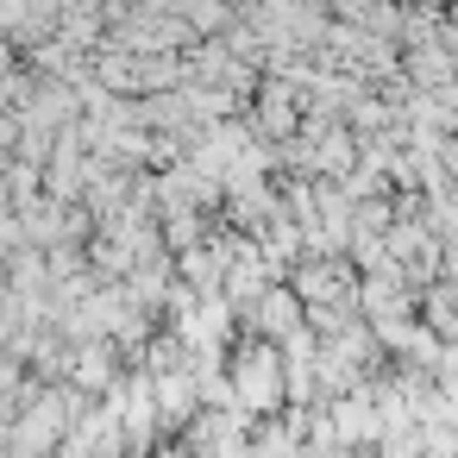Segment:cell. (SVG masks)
Masks as SVG:
<instances>
[{"label": "cell", "mask_w": 458, "mask_h": 458, "mask_svg": "<svg viewBox=\"0 0 458 458\" xmlns=\"http://www.w3.org/2000/svg\"><path fill=\"white\" fill-rule=\"evenodd\" d=\"M233 395L245 414H276L283 408V377H276V358L270 352H245L239 370H233Z\"/></svg>", "instance_id": "obj_1"}, {"label": "cell", "mask_w": 458, "mask_h": 458, "mask_svg": "<svg viewBox=\"0 0 458 458\" xmlns=\"http://www.w3.org/2000/svg\"><path fill=\"white\" fill-rule=\"evenodd\" d=\"M82 383H89V389L114 383V352H107V345H89V352H82Z\"/></svg>", "instance_id": "obj_3"}, {"label": "cell", "mask_w": 458, "mask_h": 458, "mask_svg": "<svg viewBox=\"0 0 458 458\" xmlns=\"http://www.w3.org/2000/svg\"><path fill=\"white\" fill-rule=\"evenodd\" d=\"M295 320H301L295 295H270V301H264V327H270V333H295Z\"/></svg>", "instance_id": "obj_2"}]
</instances>
